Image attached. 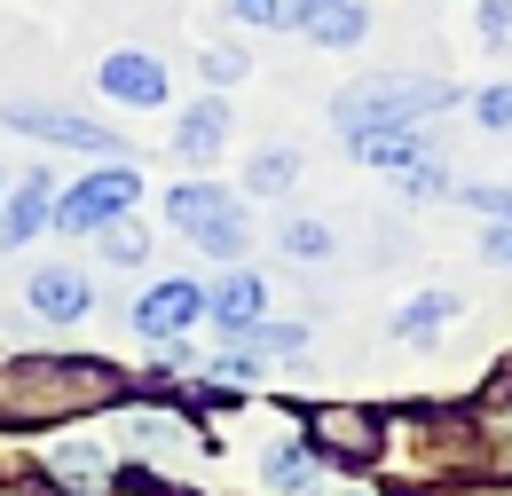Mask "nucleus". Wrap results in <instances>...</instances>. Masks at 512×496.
Instances as JSON below:
<instances>
[{
    "mask_svg": "<svg viewBox=\"0 0 512 496\" xmlns=\"http://www.w3.org/2000/svg\"><path fill=\"white\" fill-rule=\"evenodd\" d=\"M457 103V87L449 79H418V71H386V79H355L339 103H331V126L355 142V134H379V126H418L449 111Z\"/></svg>",
    "mask_w": 512,
    "mask_h": 496,
    "instance_id": "f257e3e1",
    "label": "nucleus"
},
{
    "mask_svg": "<svg viewBox=\"0 0 512 496\" xmlns=\"http://www.w3.org/2000/svg\"><path fill=\"white\" fill-rule=\"evenodd\" d=\"M87 410L111 402V371L103 363H24L0 378V418H32V410Z\"/></svg>",
    "mask_w": 512,
    "mask_h": 496,
    "instance_id": "f03ea898",
    "label": "nucleus"
},
{
    "mask_svg": "<svg viewBox=\"0 0 512 496\" xmlns=\"http://www.w3.org/2000/svg\"><path fill=\"white\" fill-rule=\"evenodd\" d=\"M166 221H174L190 245H205L213 260H237V252H245V213H237L229 189H213V182L174 189V197H166Z\"/></svg>",
    "mask_w": 512,
    "mask_h": 496,
    "instance_id": "7ed1b4c3",
    "label": "nucleus"
},
{
    "mask_svg": "<svg viewBox=\"0 0 512 496\" xmlns=\"http://www.w3.org/2000/svg\"><path fill=\"white\" fill-rule=\"evenodd\" d=\"M134 197H142V174H134V166H103V174L71 182L64 197H56V213H48V221H56V229H111Z\"/></svg>",
    "mask_w": 512,
    "mask_h": 496,
    "instance_id": "20e7f679",
    "label": "nucleus"
},
{
    "mask_svg": "<svg viewBox=\"0 0 512 496\" xmlns=\"http://www.w3.org/2000/svg\"><path fill=\"white\" fill-rule=\"evenodd\" d=\"M8 126L40 134V142H64V150H87V158H119V134L95 119H71V111H40V103H8Z\"/></svg>",
    "mask_w": 512,
    "mask_h": 496,
    "instance_id": "39448f33",
    "label": "nucleus"
},
{
    "mask_svg": "<svg viewBox=\"0 0 512 496\" xmlns=\"http://www.w3.org/2000/svg\"><path fill=\"white\" fill-rule=\"evenodd\" d=\"M205 300H213L205 284H190V276H174V284H158V292H150V300L134 308V331L166 347V339H182V331H190L197 315H205Z\"/></svg>",
    "mask_w": 512,
    "mask_h": 496,
    "instance_id": "423d86ee",
    "label": "nucleus"
},
{
    "mask_svg": "<svg viewBox=\"0 0 512 496\" xmlns=\"http://www.w3.org/2000/svg\"><path fill=\"white\" fill-rule=\"evenodd\" d=\"M284 24L308 32L316 48H355V40L371 32V8H363V0H292Z\"/></svg>",
    "mask_w": 512,
    "mask_h": 496,
    "instance_id": "0eeeda50",
    "label": "nucleus"
},
{
    "mask_svg": "<svg viewBox=\"0 0 512 496\" xmlns=\"http://www.w3.org/2000/svg\"><path fill=\"white\" fill-rule=\"evenodd\" d=\"M103 95L111 103H127V111H150V103H166V63L150 56V48H119V56H103Z\"/></svg>",
    "mask_w": 512,
    "mask_h": 496,
    "instance_id": "6e6552de",
    "label": "nucleus"
},
{
    "mask_svg": "<svg viewBox=\"0 0 512 496\" xmlns=\"http://www.w3.org/2000/svg\"><path fill=\"white\" fill-rule=\"evenodd\" d=\"M205 315H213V323H221L229 339H253V323H268V284L237 268V276H229V284H221V292L205 300Z\"/></svg>",
    "mask_w": 512,
    "mask_h": 496,
    "instance_id": "1a4fd4ad",
    "label": "nucleus"
},
{
    "mask_svg": "<svg viewBox=\"0 0 512 496\" xmlns=\"http://www.w3.org/2000/svg\"><path fill=\"white\" fill-rule=\"evenodd\" d=\"M32 308L48 315V323H79V315L95 308V284L79 268H40L32 276Z\"/></svg>",
    "mask_w": 512,
    "mask_h": 496,
    "instance_id": "9d476101",
    "label": "nucleus"
},
{
    "mask_svg": "<svg viewBox=\"0 0 512 496\" xmlns=\"http://www.w3.org/2000/svg\"><path fill=\"white\" fill-rule=\"evenodd\" d=\"M363 166H386V174H402V166H418L426 158V126H379V134H355L347 142Z\"/></svg>",
    "mask_w": 512,
    "mask_h": 496,
    "instance_id": "9b49d317",
    "label": "nucleus"
},
{
    "mask_svg": "<svg viewBox=\"0 0 512 496\" xmlns=\"http://www.w3.org/2000/svg\"><path fill=\"white\" fill-rule=\"evenodd\" d=\"M48 213H56V197H48V182L32 174V182H24V189H16V197H8V221H0V252L32 245V229H40Z\"/></svg>",
    "mask_w": 512,
    "mask_h": 496,
    "instance_id": "f8f14e48",
    "label": "nucleus"
},
{
    "mask_svg": "<svg viewBox=\"0 0 512 496\" xmlns=\"http://www.w3.org/2000/svg\"><path fill=\"white\" fill-rule=\"evenodd\" d=\"M449 315H457V292H418L410 308L394 315V339H410V347H426V339H442Z\"/></svg>",
    "mask_w": 512,
    "mask_h": 496,
    "instance_id": "ddd939ff",
    "label": "nucleus"
},
{
    "mask_svg": "<svg viewBox=\"0 0 512 496\" xmlns=\"http://www.w3.org/2000/svg\"><path fill=\"white\" fill-rule=\"evenodd\" d=\"M221 142H229V111H221V103H197L190 119H182V134H174V150H182L190 166H205Z\"/></svg>",
    "mask_w": 512,
    "mask_h": 496,
    "instance_id": "4468645a",
    "label": "nucleus"
},
{
    "mask_svg": "<svg viewBox=\"0 0 512 496\" xmlns=\"http://www.w3.org/2000/svg\"><path fill=\"white\" fill-rule=\"evenodd\" d=\"M316 481H323L316 441H292V449H276V457H268V489H276V496H300V489H316Z\"/></svg>",
    "mask_w": 512,
    "mask_h": 496,
    "instance_id": "2eb2a0df",
    "label": "nucleus"
},
{
    "mask_svg": "<svg viewBox=\"0 0 512 496\" xmlns=\"http://www.w3.org/2000/svg\"><path fill=\"white\" fill-rule=\"evenodd\" d=\"M284 252H292L300 268H316V260H331V229H323V221H284Z\"/></svg>",
    "mask_w": 512,
    "mask_h": 496,
    "instance_id": "dca6fc26",
    "label": "nucleus"
},
{
    "mask_svg": "<svg viewBox=\"0 0 512 496\" xmlns=\"http://www.w3.org/2000/svg\"><path fill=\"white\" fill-rule=\"evenodd\" d=\"M103 260H111V268H142V260H150L142 229H134V221H111V229H103Z\"/></svg>",
    "mask_w": 512,
    "mask_h": 496,
    "instance_id": "f3484780",
    "label": "nucleus"
},
{
    "mask_svg": "<svg viewBox=\"0 0 512 496\" xmlns=\"http://www.w3.org/2000/svg\"><path fill=\"white\" fill-rule=\"evenodd\" d=\"M292 174H300V158H292V150H260V158H253V197H276Z\"/></svg>",
    "mask_w": 512,
    "mask_h": 496,
    "instance_id": "a211bd4d",
    "label": "nucleus"
},
{
    "mask_svg": "<svg viewBox=\"0 0 512 496\" xmlns=\"http://www.w3.org/2000/svg\"><path fill=\"white\" fill-rule=\"evenodd\" d=\"M48 465H56V473H64V481H79V489H95V481H103V457H95V449H87V441H71V449H56V457H48Z\"/></svg>",
    "mask_w": 512,
    "mask_h": 496,
    "instance_id": "6ab92c4d",
    "label": "nucleus"
},
{
    "mask_svg": "<svg viewBox=\"0 0 512 496\" xmlns=\"http://www.w3.org/2000/svg\"><path fill=\"white\" fill-rule=\"evenodd\" d=\"M473 119L489 126V134H512V87H481L473 95Z\"/></svg>",
    "mask_w": 512,
    "mask_h": 496,
    "instance_id": "aec40b11",
    "label": "nucleus"
},
{
    "mask_svg": "<svg viewBox=\"0 0 512 496\" xmlns=\"http://www.w3.org/2000/svg\"><path fill=\"white\" fill-rule=\"evenodd\" d=\"M449 174L434 166V158H418V166H402V197H442Z\"/></svg>",
    "mask_w": 512,
    "mask_h": 496,
    "instance_id": "412c9836",
    "label": "nucleus"
},
{
    "mask_svg": "<svg viewBox=\"0 0 512 496\" xmlns=\"http://www.w3.org/2000/svg\"><path fill=\"white\" fill-rule=\"evenodd\" d=\"M465 205H481L489 221H512V189L505 182H473V189H465Z\"/></svg>",
    "mask_w": 512,
    "mask_h": 496,
    "instance_id": "4be33fe9",
    "label": "nucleus"
},
{
    "mask_svg": "<svg viewBox=\"0 0 512 496\" xmlns=\"http://www.w3.org/2000/svg\"><path fill=\"white\" fill-rule=\"evenodd\" d=\"M284 8H292V0H229V16H237V24H260V32L284 24Z\"/></svg>",
    "mask_w": 512,
    "mask_h": 496,
    "instance_id": "5701e85b",
    "label": "nucleus"
},
{
    "mask_svg": "<svg viewBox=\"0 0 512 496\" xmlns=\"http://www.w3.org/2000/svg\"><path fill=\"white\" fill-rule=\"evenodd\" d=\"M481 260H489V268H512V221H489V237H481Z\"/></svg>",
    "mask_w": 512,
    "mask_h": 496,
    "instance_id": "b1692460",
    "label": "nucleus"
},
{
    "mask_svg": "<svg viewBox=\"0 0 512 496\" xmlns=\"http://www.w3.org/2000/svg\"><path fill=\"white\" fill-rule=\"evenodd\" d=\"M205 79H213V87H229V79H245V56H229V48H213V56H205Z\"/></svg>",
    "mask_w": 512,
    "mask_h": 496,
    "instance_id": "393cba45",
    "label": "nucleus"
},
{
    "mask_svg": "<svg viewBox=\"0 0 512 496\" xmlns=\"http://www.w3.org/2000/svg\"><path fill=\"white\" fill-rule=\"evenodd\" d=\"M481 32L505 40V32H512V0H481Z\"/></svg>",
    "mask_w": 512,
    "mask_h": 496,
    "instance_id": "a878e982",
    "label": "nucleus"
}]
</instances>
